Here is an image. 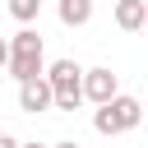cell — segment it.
<instances>
[{
	"label": "cell",
	"instance_id": "cell-1",
	"mask_svg": "<svg viewBox=\"0 0 148 148\" xmlns=\"http://www.w3.org/2000/svg\"><path fill=\"white\" fill-rule=\"evenodd\" d=\"M18 83L23 79H37V74H46V46H42V32L37 28H18L14 37H9V65H5Z\"/></svg>",
	"mask_w": 148,
	"mask_h": 148
},
{
	"label": "cell",
	"instance_id": "cell-2",
	"mask_svg": "<svg viewBox=\"0 0 148 148\" xmlns=\"http://www.w3.org/2000/svg\"><path fill=\"white\" fill-rule=\"evenodd\" d=\"M143 120V106H139V97H125V92H116L111 102H102L97 106V116H92V130L97 134H125V130H134Z\"/></svg>",
	"mask_w": 148,
	"mask_h": 148
},
{
	"label": "cell",
	"instance_id": "cell-3",
	"mask_svg": "<svg viewBox=\"0 0 148 148\" xmlns=\"http://www.w3.org/2000/svg\"><path fill=\"white\" fill-rule=\"evenodd\" d=\"M116 92H120V79H116L106 65L83 69V97H88V102H97V106H102V102H111Z\"/></svg>",
	"mask_w": 148,
	"mask_h": 148
},
{
	"label": "cell",
	"instance_id": "cell-4",
	"mask_svg": "<svg viewBox=\"0 0 148 148\" xmlns=\"http://www.w3.org/2000/svg\"><path fill=\"white\" fill-rule=\"evenodd\" d=\"M51 102H56V92H51V83H46V74H37V79H23L18 83V106L23 111H51Z\"/></svg>",
	"mask_w": 148,
	"mask_h": 148
},
{
	"label": "cell",
	"instance_id": "cell-5",
	"mask_svg": "<svg viewBox=\"0 0 148 148\" xmlns=\"http://www.w3.org/2000/svg\"><path fill=\"white\" fill-rule=\"evenodd\" d=\"M46 83H51V92H83V69L74 60H56L46 69Z\"/></svg>",
	"mask_w": 148,
	"mask_h": 148
},
{
	"label": "cell",
	"instance_id": "cell-6",
	"mask_svg": "<svg viewBox=\"0 0 148 148\" xmlns=\"http://www.w3.org/2000/svg\"><path fill=\"white\" fill-rule=\"evenodd\" d=\"M116 23H120L125 32H139V28L148 23V5H143V0H116Z\"/></svg>",
	"mask_w": 148,
	"mask_h": 148
},
{
	"label": "cell",
	"instance_id": "cell-7",
	"mask_svg": "<svg viewBox=\"0 0 148 148\" xmlns=\"http://www.w3.org/2000/svg\"><path fill=\"white\" fill-rule=\"evenodd\" d=\"M92 18V0H60V23L65 28H83Z\"/></svg>",
	"mask_w": 148,
	"mask_h": 148
},
{
	"label": "cell",
	"instance_id": "cell-8",
	"mask_svg": "<svg viewBox=\"0 0 148 148\" xmlns=\"http://www.w3.org/2000/svg\"><path fill=\"white\" fill-rule=\"evenodd\" d=\"M37 9H42V0H9V14H14L18 23H32Z\"/></svg>",
	"mask_w": 148,
	"mask_h": 148
},
{
	"label": "cell",
	"instance_id": "cell-9",
	"mask_svg": "<svg viewBox=\"0 0 148 148\" xmlns=\"http://www.w3.org/2000/svg\"><path fill=\"white\" fill-rule=\"evenodd\" d=\"M79 102H83V92H56V102H51V106H56V111H74Z\"/></svg>",
	"mask_w": 148,
	"mask_h": 148
},
{
	"label": "cell",
	"instance_id": "cell-10",
	"mask_svg": "<svg viewBox=\"0 0 148 148\" xmlns=\"http://www.w3.org/2000/svg\"><path fill=\"white\" fill-rule=\"evenodd\" d=\"M5 65H9V42L0 37V69H5Z\"/></svg>",
	"mask_w": 148,
	"mask_h": 148
},
{
	"label": "cell",
	"instance_id": "cell-11",
	"mask_svg": "<svg viewBox=\"0 0 148 148\" xmlns=\"http://www.w3.org/2000/svg\"><path fill=\"white\" fill-rule=\"evenodd\" d=\"M0 148H18V139H9V134H0Z\"/></svg>",
	"mask_w": 148,
	"mask_h": 148
},
{
	"label": "cell",
	"instance_id": "cell-12",
	"mask_svg": "<svg viewBox=\"0 0 148 148\" xmlns=\"http://www.w3.org/2000/svg\"><path fill=\"white\" fill-rule=\"evenodd\" d=\"M56 148H79V143H74V139H65V143H56Z\"/></svg>",
	"mask_w": 148,
	"mask_h": 148
},
{
	"label": "cell",
	"instance_id": "cell-13",
	"mask_svg": "<svg viewBox=\"0 0 148 148\" xmlns=\"http://www.w3.org/2000/svg\"><path fill=\"white\" fill-rule=\"evenodd\" d=\"M18 148H46V143H18Z\"/></svg>",
	"mask_w": 148,
	"mask_h": 148
},
{
	"label": "cell",
	"instance_id": "cell-14",
	"mask_svg": "<svg viewBox=\"0 0 148 148\" xmlns=\"http://www.w3.org/2000/svg\"><path fill=\"white\" fill-rule=\"evenodd\" d=\"M143 32H148V23H143Z\"/></svg>",
	"mask_w": 148,
	"mask_h": 148
},
{
	"label": "cell",
	"instance_id": "cell-15",
	"mask_svg": "<svg viewBox=\"0 0 148 148\" xmlns=\"http://www.w3.org/2000/svg\"><path fill=\"white\" fill-rule=\"evenodd\" d=\"M143 5H148V0H143Z\"/></svg>",
	"mask_w": 148,
	"mask_h": 148
}]
</instances>
